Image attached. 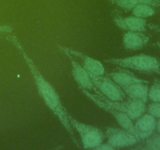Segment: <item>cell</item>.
Returning <instances> with one entry per match:
<instances>
[{
	"mask_svg": "<svg viewBox=\"0 0 160 150\" xmlns=\"http://www.w3.org/2000/svg\"><path fill=\"white\" fill-rule=\"evenodd\" d=\"M148 89L149 87L147 82H136L123 88V90L129 98L140 100L146 103L148 99Z\"/></svg>",
	"mask_w": 160,
	"mask_h": 150,
	"instance_id": "4fadbf2b",
	"label": "cell"
},
{
	"mask_svg": "<svg viewBox=\"0 0 160 150\" xmlns=\"http://www.w3.org/2000/svg\"><path fill=\"white\" fill-rule=\"evenodd\" d=\"M109 1L126 11L132 10L133 8L138 4L137 0H109Z\"/></svg>",
	"mask_w": 160,
	"mask_h": 150,
	"instance_id": "ac0fdd59",
	"label": "cell"
},
{
	"mask_svg": "<svg viewBox=\"0 0 160 150\" xmlns=\"http://www.w3.org/2000/svg\"><path fill=\"white\" fill-rule=\"evenodd\" d=\"M131 11H132L133 16L144 19L152 17L156 13L154 7L148 6V5L142 4V3H138Z\"/></svg>",
	"mask_w": 160,
	"mask_h": 150,
	"instance_id": "9a60e30c",
	"label": "cell"
},
{
	"mask_svg": "<svg viewBox=\"0 0 160 150\" xmlns=\"http://www.w3.org/2000/svg\"><path fill=\"white\" fill-rule=\"evenodd\" d=\"M81 92H82L83 93L91 100V101L95 103V105H97L98 107L102 109L103 110L108 112L109 113H110L111 115L115 118V120H117V123H119V125H120L122 128L127 130L128 131L131 132V134L135 135L137 138H138L137 131H136L135 128H134V123H133L132 120H131L128 115H126V114L123 113V112H120V111L116 109L115 108L109 106V105L107 104L106 102L103 101V100L100 98L98 95L92 94L91 92H89V91L84 88H81Z\"/></svg>",
	"mask_w": 160,
	"mask_h": 150,
	"instance_id": "5b68a950",
	"label": "cell"
},
{
	"mask_svg": "<svg viewBox=\"0 0 160 150\" xmlns=\"http://www.w3.org/2000/svg\"><path fill=\"white\" fill-rule=\"evenodd\" d=\"M148 97L152 102H160V81H156L149 87Z\"/></svg>",
	"mask_w": 160,
	"mask_h": 150,
	"instance_id": "e0dca14e",
	"label": "cell"
},
{
	"mask_svg": "<svg viewBox=\"0 0 160 150\" xmlns=\"http://www.w3.org/2000/svg\"><path fill=\"white\" fill-rule=\"evenodd\" d=\"M149 38L140 31H128L123 36V44L127 50H139L148 44Z\"/></svg>",
	"mask_w": 160,
	"mask_h": 150,
	"instance_id": "7c38bea8",
	"label": "cell"
},
{
	"mask_svg": "<svg viewBox=\"0 0 160 150\" xmlns=\"http://www.w3.org/2000/svg\"><path fill=\"white\" fill-rule=\"evenodd\" d=\"M108 143L115 148H128L141 142L138 138L123 128H109L106 131Z\"/></svg>",
	"mask_w": 160,
	"mask_h": 150,
	"instance_id": "52a82bcc",
	"label": "cell"
},
{
	"mask_svg": "<svg viewBox=\"0 0 160 150\" xmlns=\"http://www.w3.org/2000/svg\"><path fill=\"white\" fill-rule=\"evenodd\" d=\"M113 22L120 29L126 31H146L147 23L144 18L131 16V17H122L120 15H115L113 17Z\"/></svg>",
	"mask_w": 160,
	"mask_h": 150,
	"instance_id": "9c48e42d",
	"label": "cell"
},
{
	"mask_svg": "<svg viewBox=\"0 0 160 150\" xmlns=\"http://www.w3.org/2000/svg\"><path fill=\"white\" fill-rule=\"evenodd\" d=\"M7 39L9 42H12V45L17 48V49L20 52V54L23 56V59L26 62L27 65H28V68H29L30 71H31V74L34 78L38 93L40 94L41 97L43 98L46 106L51 109L54 115L57 117L60 123H62V126L64 127V128L67 130V131L71 137L72 141L76 145H78V141L75 138L73 129L72 128L70 121H69V112L62 106L56 91L55 90L53 86L41 73V72L38 69L37 66L35 65L32 59L26 52L24 48L21 45L18 38L15 35H9L7 36Z\"/></svg>",
	"mask_w": 160,
	"mask_h": 150,
	"instance_id": "6da1fadb",
	"label": "cell"
},
{
	"mask_svg": "<svg viewBox=\"0 0 160 150\" xmlns=\"http://www.w3.org/2000/svg\"><path fill=\"white\" fill-rule=\"evenodd\" d=\"M12 27L7 24H0V34L10 33L12 31Z\"/></svg>",
	"mask_w": 160,
	"mask_h": 150,
	"instance_id": "7402d4cb",
	"label": "cell"
},
{
	"mask_svg": "<svg viewBox=\"0 0 160 150\" xmlns=\"http://www.w3.org/2000/svg\"><path fill=\"white\" fill-rule=\"evenodd\" d=\"M159 120H156V131L157 133H159L160 134V118H158Z\"/></svg>",
	"mask_w": 160,
	"mask_h": 150,
	"instance_id": "603a6c76",
	"label": "cell"
},
{
	"mask_svg": "<svg viewBox=\"0 0 160 150\" xmlns=\"http://www.w3.org/2000/svg\"><path fill=\"white\" fill-rule=\"evenodd\" d=\"M89 74L98 92L97 95H102L111 101H123L125 99L126 94L124 91L110 78L91 73Z\"/></svg>",
	"mask_w": 160,
	"mask_h": 150,
	"instance_id": "277c9868",
	"label": "cell"
},
{
	"mask_svg": "<svg viewBox=\"0 0 160 150\" xmlns=\"http://www.w3.org/2000/svg\"><path fill=\"white\" fill-rule=\"evenodd\" d=\"M59 47L61 51L67 56H76V57L80 58L82 62V67L88 72L95 75H104L105 68L102 63L98 60L91 57V56H87L81 52L77 51V50L71 49V48L63 46Z\"/></svg>",
	"mask_w": 160,
	"mask_h": 150,
	"instance_id": "ba28073f",
	"label": "cell"
},
{
	"mask_svg": "<svg viewBox=\"0 0 160 150\" xmlns=\"http://www.w3.org/2000/svg\"><path fill=\"white\" fill-rule=\"evenodd\" d=\"M104 62L121 68L131 69L143 73H160L159 61L150 55L139 54L124 58H112L105 59Z\"/></svg>",
	"mask_w": 160,
	"mask_h": 150,
	"instance_id": "7a4b0ae2",
	"label": "cell"
},
{
	"mask_svg": "<svg viewBox=\"0 0 160 150\" xmlns=\"http://www.w3.org/2000/svg\"><path fill=\"white\" fill-rule=\"evenodd\" d=\"M138 3L148 5L152 7H160V0H137Z\"/></svg>",
	"mask_w": 160,
	"mask_h": 150,
	"instance_id": "ffe728a7",
	"label": "cell"
},
{
	"mask_svg": "<svg viewBox=\"0 0 160 150\" xmlns=\"http://www.w3.org/2000/svg\"><path fill=\"white\" fill-rule=\"evenodd\" d=\"M99 97L110 106L128 115L132 120H136L142 117L147 109L145 102L140 100L129 98L128 101H111L102 95H99Z\"/></svg>",
	"mask_w": 160,
	"mask_h": 150,
	"instance_id": "8992f818",
	"label": "cell"
},
{
	"mask_svg": "<svg viewBox=\"0 0 160 150\" xmlns=\"http://www.w3.org/2000/svg\"><path fill=\"white\" fill-rule=\"evenodd\" d=\"M145 142L142 146L137 147V148H145V149L160 150V134H152L148 138L145 139Z\"/></svg>",
	"mask_w": 160,
	"mask_h": 150,
	"instance_id": "2e32d148",
	"label": "cell"
},
{
	"mask_svg": "<svg viewBox=\"0 0 160 150\" xmlns=\"http://www.w3.org/2000/svg\"><path fill=\"white\" fill-rule=\"evenodd\" d=\"M95 149H96V150H114V149H116V148H114L113 146H112L110 144L108 143V142H106V143H102H102L100 144L98 146H97Z\"/></svg>",
	"mask_w": 160,
	"mask_h": 150,
	"instance_id": "44dd1931",
	"label": "cell"
},
{
	"mask_svg": "<svg viewBox=\"0 0 160 150\" xmlns=\"http://www.w3.org/2000/svg\"><path fill=\"white\" fill-rule=\"evenodd\" d=\"M108 77L110 78L114 82L117 83L120 87H121L122 88L127 87V86H129L131 84H134L136 82H147L148 81H145L143 79H141V78H138L135 75H134L133 73H130L129 71L125 70H120L119 71H115L112 72V73H108Z\"/></svg>",
	"mask_w": 160,
	"mask_h": 150,
	"instance_id": "5bb4252c",
	"label": "cell"
},
{
	"mask_svg": "<svg viewBox=\"0 0 160 150\" xmlns=\"http://www.w3.org/2000/svg\"><path fill=\"white\" fill-rule=\"evenodd\" d=\"M68 57H70V59L72 74H73L75 81L79 85L80 88L86 89L89 92L94 91L96 92V94H98V90L95 88L88 72L82 67V65L73 60L70 56H68Z\"/></svg>",
	"mask_w": 160,
	"mask_h": 150,
	"instance_id": "30bf717a",
	"label": "cell"
},
{
	"mask_svg": "<svg viewBox=\"0 0 160 150\" xmlns=\"http://www.w3.org/2000/svg\"><path fill=\"white\" fill-rule=\"evenodd\" d=\"M69 121L72 128L78 131L83 147L88 149H95L103 142L104 134L99 128L78 121L69 113Z\"/></svg>",
	"mask_w": 160,
	"mask_h": 150,
	"instance_id": "3957f363",
	"label": "cell"
},
{
	"mask_svg": "<svg viewBox=\"0 0 160 150\" xmlns=\"http://www.w3.org/2000/svg\"><path fill=\"white\" fill-rule=\"evenodd\" d=\"M136 120L137 121L134 124V128L141 141L148 138L156 131V118L148 112L144 113Z\"/></svg>",
	"mask_w": 160,
	"mask_h": 150,
	"instance_id": "8fae6325",
	"label": "cell"
},
{
	"mask_svg": "<svg viewBox=\"0 0 160 150\" xmlns=\"http://www.w3.org/2000/svg\"><path fill=\"white\" fill-rule=\"evenodd\" d=\"M147 111L148 113L152 115L156 118H160V102H152L148 105Z\"/></svg>",
	"mask_w": 160,
	"mask_h": 150,
	"instance_id": "d6986e66",
	"label": "cell"
},
{
	"mask_svg": "<svg viewBox=\"0 0 160 150\" xmlns=\"http://www.w3.org/2000/svg\"><path fill=\"white\" fill-rule=\"evenodd\" d=\"M157 45H158V46H159V48H160V42H158V43H157Z\"/></svg>",
	"mask_w": 160,
	"mask_h": 150,
	"instance_id": "cb8c5ba5",
	"label": "cell"
}]
</instances>
